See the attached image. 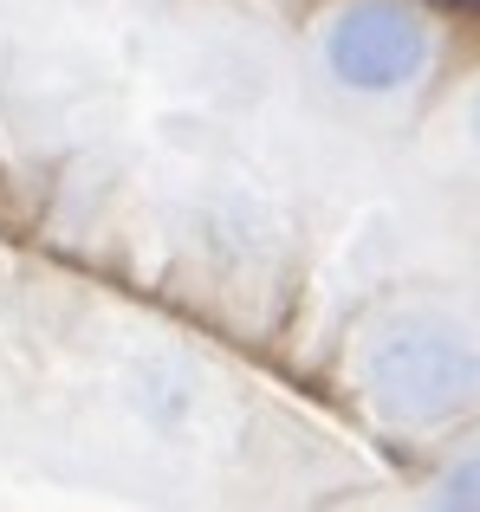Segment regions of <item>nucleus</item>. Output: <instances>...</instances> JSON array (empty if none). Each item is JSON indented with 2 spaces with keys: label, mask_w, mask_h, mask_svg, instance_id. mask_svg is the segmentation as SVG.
Returning <instances> with one entry per match:
<instances>
[{
  "label": "nucleus",
  "mask_w": 480,
  "mask_h": 512,
  "mask_svg": "<svg viewBox=\"0 0 480 512\" xmlns=\"http://www.w3.org/2000/svg\"><path fill=\"white\" fill-rule=\"evenodd\" d=\"M416 7H429V13H442V20L474 26V33H480V0H416Z\"/></svg>",
  "instance_id": "1"
}]
</instances>
